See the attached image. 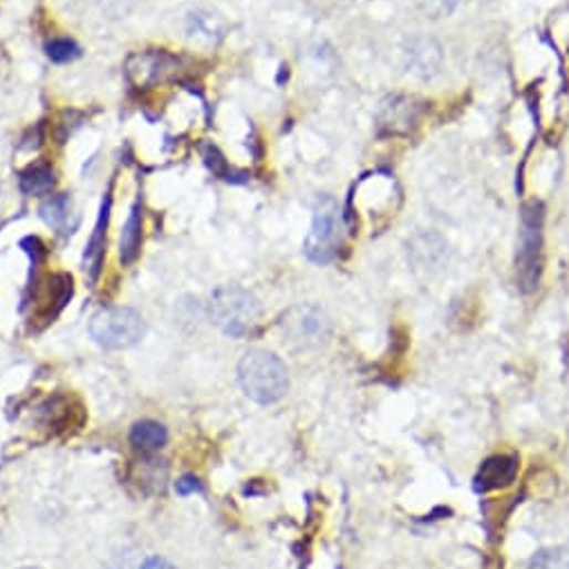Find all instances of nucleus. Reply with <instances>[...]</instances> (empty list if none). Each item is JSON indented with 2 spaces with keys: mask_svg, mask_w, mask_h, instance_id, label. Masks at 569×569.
<instances>
[{
  "mask_svg": "<svg viewBox=\"0 0 569 569\" xmlns=\"http://www.w3.org/2000/svg\"><path fill=\"white\" fill-rule=\"evenodd\" d=\"M238 382L247 397L258 404H273L290 389V374L284 363L267 350H249L238 365Z\"/></svg>",
  "mask_w": 569,
  "mask_h": 569,
  "instance_id": "obj_1",
  "label": "nucleus"
},
{
  "mask_svg": "<svg viewBox=\"0 0 569 569\" xmlns=\"http://www.w3.org/2000/svg\"><path fill=\"white\" fill-rule=\"evenodd\" d=\"M211 319L229 337L249 334L260 319V303L238 284H223L211 294Z\"/></svg>",
  "mask_w": 569,
  "mask_h": 569,
  "instance_id": "obj_2",
  "label": "nucleus"
},
{
  "mask_svg": "<svg viewBox=\"0 0 569 569\" xmlns=\"http://www.w3.org/2000/svg\"><path fill=\"white\" fill-rule=\"evenodd\" d=\"M542 205L531 203L523 209L520 240L516 251V278L520 290L531 294L542 276Z\"/></svg>",
  "mask_w": 569,
  "mask_h": 569,
  "instance_id": "obj_3",
  "label": "nucleus"
},
{
  "mask_svg": "<svg viewBox=\"0 0 569 569\" xmlns=\"http://www.w3.org/2000/svg\"><path fill=\"white\" fill-rule=\"evenodd\" d=\"M343 240V218L339 205L330 198L323 196L314 205V218H312V229L306 238V256L317 262L325 265L330 262Z\"/></svg>",
  "mask_w": 569,
  "mask_h": 569,
  "instance_id": "obj_4",
  "label": "nucleus"
},
{
  "mask_svg": "<svg viewBox=\"0 0 569 569\" xmlns=\"http://www.w3.org/2000/svg\"><path fill=\"white\" fill-rule=\"evenodd\" d=\"M146 332L142 314L131 308H106L90 321V334L100 345L108 350H124L135 343Z\"/></svg>",
  "mask_w": 569,
  "mask_h": 569,
  "instance_id": "obj_5",
  "label": "nucleus"
},
{
  "mask_svg": "<svg viewBox=\"0 0 569 569\" xmlns=\"http://www.w3.org/2000/svg\"><path fill=\"white\" fill-rule=\"evenodd\" d=\"M424 113V104L406 94H391L376 111L379 135H408Z\"/></svg>",
  "mask_w": 569,
  "mask_h": 569,
  "instance_id": "obj_6",
  "label": "nucleus"
},
{
  "mask_svg": "<svg viewBox=\"0 0 569 569\" xmlns=\"http://www.w3.org/2000/svg\"><path fill=\"white\" fill-rule=\"evenodd\" d=\"M179 61L166 52H139L126 61V76L135 87H153L170 79Z\"/></svg>",
  "mask_w": 569,
  "mask_h": 569,
  "instance_id": "obj_7",
  "label": "nucleus"
},
{
  "mask_svg": "<svg viewBox=\"0 0 569 569\" xmlns=\"http://www.w3.org/2000/svg\"><path fill=\"white\" fill-rule=\"evenodd\" d=\"M282 328L288 330V334L294 341L301 343H321L328 332H330V323L325 319V314L319 308H294L288 312V317L282 319Z\"/></svg>",
  "mask_w": 569,
  "mask_h": 569,
  "instance_id": "obj_8",
  "label": "nucleus"
},
{
  "mask_svg": "<svg viewBox=\"0 0 569 569\" xmlns=\"http://www.w3.org/2000/svg\"><path fill=\"white\" fill-rule=\"evenodd\" d=\"M442 65V50L433 39L415 37L404 48V68L417 79H431Z\"/></svg>",
  "mask_w": 569,
  "mask_h": 569,
  "instance_id": "obj_9",
  "label": "nucleus"
},
{
  "mask_svg": "<svg viewBox=\"0 0 569 569\" xmlns=\"http://www.w3.org/2000/svg\"><path fill=\"white\" fill-rule=\"evenodd\" d=\"M108 223H111V194H106V200L102 205L100 211V220L94 225V231L87 240L85 247V269L90 280H97L102 265H104V256H106V238H108Z\"/></svg>",
  "mask_w": 569,
  "mask_h": 569,
  "instance_id": "obj_10",
  "label": "nucleus"
},
{
  "mask_svg": "<svg viewBox=\"0 0 569 569\" xmlns=\"http://www.w3.org/2000/svg\"><path fill=\"white\" fill-rule=\"evenodd\" d=\"M518 473V459L511 455H496L489 457L483 466L476 478V489L478 492H494L500 487H507L514 483Z\"/></svg>",
  "mask_w": 569,
  "mask_h": 569,
  "instance_id": "obj_11",
  "label": "nucleus"
},
{
  "mask_svg": "<svg viewBox=\"0 0 569 569\" xmlns=\"http://www.w3.org/2000/svg\"><path fill=\"white\" fill-rule=\"evenodd\" d=\"M142 238H144V216H142V205L137 203L131 209V216L122 229L120 238V258L124 265H131L137 260L139 249H142Z\"/></svg>",
  "mask_w": 569,
  "mask_h": 569,
  "instance_id": "obj_12",
  "label": "nucleus"
},
{
  "mask_svg": "<svg viewBox=\"0 0 569 569\" xmlns=\"http://www.w3.org/2000/svg\"><path fill=\"white\" fill-rule=\"evenodd\" d=\"M54 186H56V175L48 164H37L21 173V192L25 196H45Z\"/></svg>",
  "mask_w": 569,
  "mask_h": 569,
  "instance_id": "obj_13",
  "label": "nucleus"
},
{
  "mask_svg": "<svg viewBox=\"0 0 569 569\" xmlns=\"http://www.w3.org/2000/svg\"><path fill=\"white\" fill-rule=\"evenodd\" d=\"M166 439H168L166 428H164L162 424H157V422H151V420L137 422V424L133 426V431H131V442H133V446H135L137 451H144V453L162 448V446L166 444Z\"/></svg>",
  "mask_w": 569,
  "mask_h": 569,
  "instance_id": "obj_14",
  "label": "nucleus"
},
{
  "mask_svg": "<svg viewBox=\"0 0 569 569\" xmlns=\"http://www.w3.org/2000/svg\"><path fill=\"white\" fill-rule=\"evenodd\" d=\"M43 220L56 229L59 234H72L70 231V216H72V200L68 196H54L41 205Z\"/></svg>",
  "mask_w": 569,
  "mask_h": 569,
  "instance_id": "obj_15",
  "label": "nucleus"
},
{
  "mask_svg": "<svg viewBox=\"0 0 569 569\" xmlns=\"http://www.w3.org/2000/svg\"><path fill=\"white\" fill-rule=\"evenodd\" d=\"M188 32H192V37H198V39H205V41L214 43V41L223 39L225 25L214 14L196 12V14L188 17Z\"/></svg>",
  "mask_w": 569,
  "mask_h": 569,
  "instance_id": "obj_16",
  "label": "nucleus"
},
{
  "mask_svg": "<svg viewBox=\"0 0 569 569\" xmlns=\"http://www.w3.org/2000/svg\"><path fill=\"white\" fill-rule=\"evenodd\" d=\"M527 569H569V549L565 547H551L538 551Z\"/></svg>",
  "mask_w": 569,
  "mask_h": 569,
  "instance_id": "obj_17",
  "label": "nucleus"
},
{
  "mask_svg": "<svg viewBox=\"0 0 569 569\" xmlns=\"http://www.w3.org/2000/svg\"><path fill=\"white\" fill-rule=\"evenodd\" d=\"M459 0H413V6L424 19L442 21L455 12Z\"/></svg>",
  "mask_w": 569,
  "mask_h": 569,
  "instance_id": "obj_18",
  "label": "nucleus"
},
{
  "mask_svg": "<svg viewBox=\"0 0 569 569\" xmlns=\"http://www.w3.org/2000/svg\"><path fill=\"white\" fill-rule=\"evenodd\" d=\"M45 52H48V56H50L54 63H68V61L79 59V54H81L79 45H76L74 41H70V39H52V41L48 43Z\"/></svg>",
  "mask_w": 569,
  "mask_h": 569,
  "instance_id": "obj_19",
  "label": "nucleus"
},
{
  "mask_svg": "<svg viewBox=\"0 0 569 569\" xmlns=\"http://www.w3.org/2000/svg\"><path fill=\"white\" fill-rule=\"evenodd\" d=\"M175 489H177L179 496H192V494H196V492H203V485H200V480L194 478V476H184V478L175 485Z\"/></svg>",
  "mask_w": 569,
  "mask_h": 569,
  "instance_id": "obj_20",
  "label": "nucleus"
},
{
  "mask_svg": "<svg viewBox=\"0 0 569 569\" xmlns=\"http://www.w3.org/2000/svg\"><path fill=\"white\" fill-rule=\"evenodd\" d=\"M142 569H175L168 560H164V558H159V556H151L144 565H142Z\"/></svg>",
  "mask_w": 569,
  "mask_h": 569,
  "instance_id": "obj_21",
  "label": "nucleus"
},
{
  "mask_svg": "<svg viewBox=\"0 0 569 569\" xmlns=\"http://www.w3.org/2000/svg\"><path fill=\"white\" fill-rule=\"evenodd\" d=\"M25 569H39V567H25Z\"/></svg>",
  "mask_w": 569,
  "mask_h": 569,
  "instance_id": "obj_22",
  "label": "nucleus"
}]
</instances>
